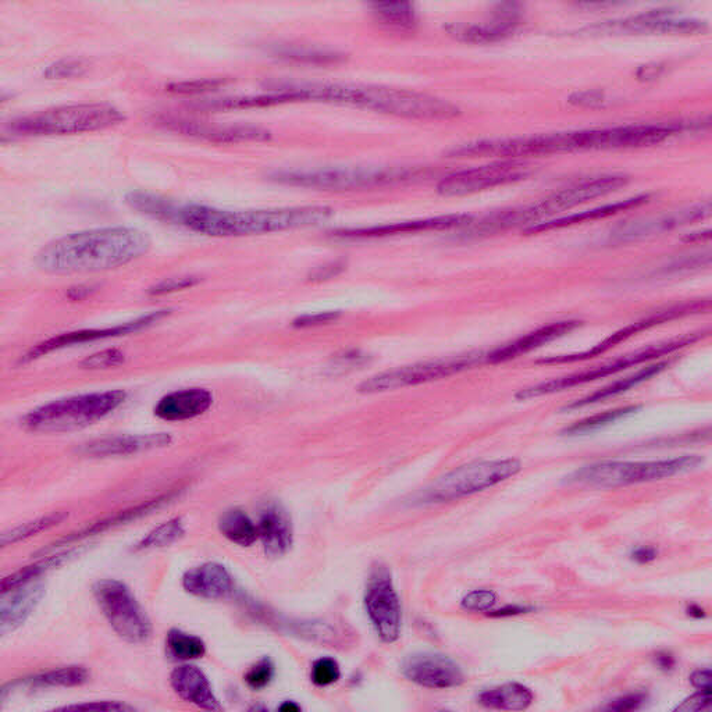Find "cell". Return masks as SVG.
Here are the masks:
<instances>
[{"instance_id":"obj_1","label":"cell","mask_w":712,"mask_h":712,"mask_svg":"<svg viewBox=\"0 0 712 712\" xmlns=\"http://www.w3.org/2000/svg\"><path fill=\"white\" fill-rule=\"evenodd\" d=\"M151 240L133 227H105L70 234L46 245L39 269L51 274L94 273L127 265L144 256Z\"/></svg>"},{"instance_id":"obj_2","label":"cell","mask_w":712,"mask_h":712,"mask_svg":"<svg viewBox=\"0 0 712 712\" xmlns=\"http://www.w3.org/2000/svg\"><path fill=\"white\" fill-rule=\"evenodd\" d=\"M334 215L326 206L261 210H222L201 205L178 206L172 223L209 237H242L305 229L325 223Z\"/></svg>"},{"instance_id":"obj_3","label":"cell","mask_w":712,"mask_h":712,"mask_svg":"<svg viewBox=\"0 0 712 712\" xmlns=\"http://www.w3.org/2000/svg\"><path fill=\"white\" fill-rule=\"evenodd\" d=\"M336 103L359 106L405 119L450 120L461 115L458 106L436 96L373 85L338 84Z\"/></svg>"},{"instance_id":"obj_4","label":"cell","mask_w":712,"mask_h":712,"mask_svg":"<svg viewBox=\"0 0 712 712\" xmlns=\"http://www.w3.org/2000/svg\"><path fill=\"white\" fill-rule=\"evenodd\" d=\"M121 390L74 395L42 405L24 416L23 425L31 432L66 433L94 425L115 412L126 401Z\"/></svg>"},{"instance_id":"obj_5","label":"cell","mask_w":712,"mask_h":712,"mask_svg":"<svg viewBox=\"0 0 712 712\" xmlns=\"http://www.w3.org/2000/svg\"><path fill=\"white\" fill-rule=\"evenodd\" d=\"M703 464L699 455L658 459V461H603L587 465L571 476V482L592 489H619L668 479L679 473L693 471Z\"/></svg>"},{"instance_id":"obj_6","label":"cell","mask_w":712,"mask_h":712,"mask_svg":"<svg viewBox=\"0 0 712 712\" xmlns=\"http://www.w3.org/2000/svg\"><path fill=\"white\" fill-rule=\"evenodd\" d=\"M123 120V113L115 106L108 103H85L60 106L20 117L10 123L9 130L17 135H73L103 130Z\"/></svg>"},{"instance_id":"obj_7","label":"cell","mask_w":712,"mask_h":712,"mask_svg":"<svg viewBox=\"0 0 712 712\" xmlns=\"http://www.w3.org/2000/svg\"><path fill=\"white\" fill-rule=\"evenodd\" d=\"M522 471L518 459H493V461L472 462L459 466L447 473L425 490L416 494L415 504L430 505L450 503L473 496L505 482Z\"/></svg>"},{"instance_id":"obj_8","label":"cell","mask_w":712,"mask_h":712,"mask_svg":"<svg viewBox=\"0 0 712 712\" xmlns=\"http://www.w3.org/2000/svg\"><path fill=\"white\" fill-rule=\"evenodd\" d=\"M703 338V333L686 334V336L672 338V340L664 341V343L651 345V347L643 348V350L632 352V354L619 356L614 361L605 362L603 365L594 366L592 369L583 370V372L573 373V375L558 377V379L548 380L536 384V386L522 388L516 393V400L528 401L533 398L544 397L561 393V391L571 390L573 387L583 386V384L593 383L596 380L604 379V377L617 375L623 370L633 368V366L642 365L644 362L653 361V359L661 358V356L672 354V352L682 350L697 343Z\"/></svg>"},{"instance_id":"obj_9","label":"cell","mask_w":712,"mask_h":712,"mask_svg":"<svg viewBox=\"0 0 712 712\" xmlns=\"http://www.w3.org/2000/svg\"><path fill=\"white\" fill-rule=\"evenodd\" d=\"M415 177L414 170L404 167H326L313 170H286L270 174L277 183L297 185V187L319 188V190H359V188L379 187V185L400 183Z\"/></svg>"},{"instance_id":"obj_10","label":"cell","mask_w":712,"mask_h":712,"mask_svg":"<svg viewBox=\"0 0 712 712\" xmlns=\"http://www.w3.org/2000/svg\"><path fill=\"white\" fill-rule=\"evenodd\" d=\"M484 362H486L484 352H469V354L414 363V365L402 366V368L387 370V372L372 376L358 387V391L362 394H379L405 387L420 386V384L437 382V380L458 375V373L475 368Z\"/></svg>"},{"instance_id":"obj_11","label":"cell","mask_w":712,"mask_h":712,"mask_svg":"<svg viewBox=\"0 0 712 712\" xmlns=\"http://www.w3.org/2000/svg\"><path fill=\"white\" fill-rule=\"evenodd\" d=\"M96 603L113 630L128 643L144 644L152 636V623L124 583L102 580L94 586Z\"/></svg>"},{"instance_id":"obj_12","label":"cell","mask_w":712,"mask_h":712,"mask_svg":"<svg viewBox=\"0 0 712 712\" xmlns=\"http://www.w3.org/2000/svg\"><path fill=\"white\" fill-rule=\"evenodd\" d=\"M628 183L629 177L625 174H605V176L586 178L579 183L569 185L568 188L541 199L537 204L525 206L529 227L539 223L541 219H547V217L571 210L576 206L593 201V199L612 194Z\"/></svg>"},{"instance_id":"obj_13","label":"cell","mask_w":712,"mask_h":712,"mask_svg":"<svg viewBox=\"0 0 712 712\" xmlns=\"http://www.w3.org/2000/svg\"><path fill=\"white\" fill-rule=\"evenodd\" d=\"M365 607L377 635L384 643H394L400 639L402 612L400 598L386 566L377 565L370 572L366 586Z\"/></svg>"},{"instance_id":"obj_14","label":"cell","mask_w":712,"mask_h":712,"mask_svg":"<svg viewBox=\"0 0 712 712\" xmlns=\"http://www.w3.org/2000/svg\"><path fill=\"white\" fill-rule=\"evenodd\" d=\"M528 174V167L523 163L507 160V162L450 174L440 181L437 191L444 197H465V195L486 191L489 188L498 187V185L515 183Z\"/></svg>"},{"instance_id":"obj_15","label":"cell","mask_w":712,"mask_h":712,"mask_svg":"<svg viewBox=\"0 0 712 712\" xmlns=\"http://www.w3.org/2000/svg\"><path fill=\"white\" fill-rule=\"evenodd\" d=\"M172 311L163 309V311H155L141 318L131 320V322L121 323L119 326L106 327V329H91L74 331V333L60 334L58 337L49 338L44 343L38 344L37 347L31 348L24 355L23 362L35 361L52 352L64 350V348L74 347V345L92 343V341L105 340V338H115L128 336V334L137 333V331L148 329L160 320L169 316Z\"/></svg>"},{"instance_id":"obj_16","label":"cell","mask_w":712,"mask_h":712,"mask_svg":"<svg viewBox=\"0 0 712 712\" xmlns=\"http://www.w3.org/2000/svg\"><path fill=\"white\" fill-rule=\"evenodd\" d=\"M710 212L711 205L710 202H707V204L689 206V208L675 210V212L632 220V222L618 224L611 231L610 240L614 244H630V242L646 240V238L657 236L665 231L706 219Z\"/></svg>"},{"instance_id":"obj_17","label":"cell","mask_w":712,"mask_h":712,"mask_svg":"<svg viewBox=\"0 0 712 712\" xmlns=\"http://www.w3.org/2000/svg\"><path fill=\"white\" fill-rule=\"evenodd\" d=\"M700 309H703V302L675 306V308H669L667 311L658 312L657 315L639 320V322L632 323V325L615 331L614 334H611L610 337L605 338V340L601 341L600 344L594 345V347L590 348V350L579 352V354L550 356V358L540 359L537 363H539V365H562V363L586 361V359L594 358V356L605 354V352L617 347L618 344L625 343L626 340H629V338H632L633 336H637V334L642 333L644 330H649L651 327L662 325V323L669 322V320L689 315V313L699 312Z\"/></svg>"},{"instance_id":"obj_18","label":"cell","mask_w":712,"mask_h":712,"mask_svg":"<svg viewBox=\"0 0 712 712\" xmlns=\"http://www.w3.org/2000/svg\"><path fill=\"white\" fill-rule=\"evenodd\" d=\"M402 674L408 681L427 689H451L464 685V671L451 658L434 653L409 655L402 664Z\"/></svg>"},{"instance_id":"obj_19","label":"cell","mask_w":712,"mask_h":712,"mask_svg":"<svg viewBox=\"0 0 712 712\" xmlns=\"http://www.w3.org/2000/svg\"><path fill=\"white\" fill-rule=\"evenodd\" d=\"M703 28L699 21L676 20L668 10H655L642 16L597 24L587 28L589 34H622V32H694Z\"/></svg>"},{"instance_id":"obj_20","label":"cell","mask_w":712,"mask_h":712,"mask_svg":"<svg viewBox=\"0 0 712 712\" xmlns=\"http://www.w3.org/2000/svg\"><path fill=\"white\" fill-rule=\"evenodd\" d=\"M473 222V217L469 215H447L430 217V219L411 220V222H400L382 224V226L363 227V229L340 230L334 236L340 238H379L397 236V234L419 233V231L448 230L454 227L469 226Z\"/></svg>"},{"instance_id":"obj_21","label":"cell","mask_w":712,"mask_h":712,"mask_svg":"<svg viewBox=\"0 0 712 712\" xmlns=\"http://www.w3.org/2000/svg\"><path fill=\"white\" fill-rule=\"evenodd\" d=\"M162 123H165L170 130L178 131V133L202 138V140L206 141L223 142V144L266 141L272 137L270 131L254 126H213V124L201 123V121L177 119H166Z\"/></svg>"},{"instance_id":"obj_22","label":"cell","mask_w":712,"mask_h":712,"mask_svg":"<svg viewBox=\"0 0 712 712\" xmlns=\"http://www.w3.org/2000/svg\"><path fill=\"white\" fill-rule=\"evenodd\" d=\"M580 322L576 320H564V322H555L551 325L540 327V329L525 334V336L516 338L511 343L504 344L503 347H498L496 350L487 352L486 362L504 363L519 358V356L529 354L537 348L543 347L557 338L564 337L565 334L578 329Z\"/></svg>"},{"instance_id":"obj_23","label":"cell","mask_w":712,"mask_h":712,"mask_svg":"<svg viewBox=\"0 0 712 712\" xmlns=\"http://www.w3.org/2000/svg\"><path fill=\"white\" fill-rule=\"evenodd\" d=\"M259 539L270 557H281L293 546V523L286 509L279 504H269L262 509L259 516Z\"/></svg>"},{"instance_id":"obj_24","label":"cell","mask_w":712,"mask_h":712,"mask_svg":"<svg viewBox=\"0 0 712 712\" xmlns=\"http://www.w3.org/2000/svg\"><path fill=\"white\" fill-rule=\"evenodd\" d=\"M213 404L205 388H185L165 395L155 407V415L167 422H183L204 415Z\"/></svg>"},{"instance_id":"obj_25","label":"cell","mask_w":712,"mask_h":712,"mask_svg":"<svg viewBox=\"0 0 712 712\" xmlns=\"http://www.w3.org/2000/svg\"><path fill=\"white\" fill-rule=\"evenodd\" d=\"M185 592L205 600H224L233 593L234 582L230 572L223 565L208 562L185 572L183 578Z\"/></svg>"},{"instance_id":"obj_26","label":"cell","mask_w":712,"mask_h":712,"mask_svg":"<svg viewBox=\"0 0 712 712\" xmlns=\"http://www.w3.org/2000/svg\"><path fill=\"white\" fill-rule=\"evenodd\" d=\"M170 685L174 692L188 703L194 704L202 710H220L219 701L213 693L208 678L201 669L194 665H181L174 669L170 675Z\"/></svg>"},{"instance_id":"obj_27","label":"cell","mask_w":712,"mask_h":712,"mask_svg":"<svg viewBox=\"0 0 712 712\" xmlns=\"http://www.w3.org/2000/svg\"><path fill=\"white\" fill-rule=\"evenodd\" d=\"M173 439L167 433L138 434V436H120L112 439L94 441L84 447V454L91 457H121L137 452L166 447Z\"/></svg>"},{"instance_id":"obj_28","label":"cell","mask_w":712,"mask_h":712,"mask_svg":"<svg viewBox=\"0 0 712 712\" xmlns=\"http://www.w3.org/2000/svg\"><path fill=\"white\" fill-rule=\"evenodd\" d=\"M518 26V16L512 9L503 10L496 20L489 24H454L447 27L452 37L459 41L471 42V44H491V42L503 41L514 32Z\"/></svg>"},{"instance_id":"obj_29","label":"cell","mask_w":712,"mask_h":712,"mask_svg":"<svg viewBox=\"0 0 712 712\" xmlns=\"http://www.w3.org/2000/svg\"><path fill=\"white\" fill-rule=\"evenodd\" d=\"M13 592L16 593H13L9 600H3L2 603V611H0V632L2 635L13 632L27 621L44 596L45 587L28 583Z\"/></svg>"},{"instance_id":"obj_30","label":"cell","mask_w":712,"mask_h":712,"mask_svg":"<svg viewBox=\"0 0 712 712\" xmlns=\"http://www.w3.org/2000/svg\"><path fill=\"white\" fill-rule=\"evenodd\" d=\"M650 195H640V197L629 198L626 201L617 202V204L604 205L600 208L586 210V212L573 213V215L558 217L555 220H546L533 224V226L525 229L528 234L546 233V231L565 229V227L576 226L587 222H596V220L605 219L625 212V210L637 208L649 202Z\"/></svg>"},{"instance_id":"obj_31","label":"cell","mask_w":712,"mask_h":712,"mask_svg":"<svg viewBox=\"0 0 712 712\" xmlns=\"http://www.w3.org/2000/svg\"><path fill=\"white\" fill-rule=\"evenodd\" d=\"M177 494V491H170V493L163 494V496L158 498H153V500L147 501V503L126 509V511H121L119 514L110 516L108 519H103L101 522L94 523V525L89 526L87 529L81 530V532L71 534L69 537H63V539H60L58 543L53 544V546H56V544H58V546H62V544L85 539V537L94 536V534L108 532V530L115 529L117 526L137 521V519L142 518V516L152 514V512L156 511V509H159L160 507H163V505L169 503V501H172Z\"/></svg>"},{"instance_id":"obj_32","label":"cell","mask_w":712,"mask_h":712,"mask_svg":"<svg viewBox=\"0 0 712 712\" xmlns=\"http://www.w3.org/2000/svg\"><path fill=\"white\" fill-rule=\"evenodd\" d=\"M479 703L491 710L523 711L528 710L534 701V694L529 687L521 683L493 687L479 696Z\"/></svg>"},{"instance_id":"obj_33","label":"cell","mask_w":712,"mask_h":712,"mask_svg":"<svg viewBox=\"0 0 712 712\" xmlns=\"http://www.w3.org/2000/svg\"><path fill=\"white\" fill-rule=\"evenodd\" d=\"M665 368H667V363H657V365L647 366V368L640 369L635 375L625 377V379L618 380V382L612 383L610 386L601 388V390L596 391V393L590 394L589 397L572 402L566 409L572 411V409L585 408L589 407V405L598 404V402L611 400V398L625 394L626 391L632 390V388L640 386V384L647 382V380L653 379L654 376L660 375Z\"/></svg>"},{"instance_id":"obj_34","label":"cell","mask_w":712,"mask_h":712,"mask_svg":"<svg viewBox=\"0 0 712 712\" xmlns=\"http://www.w3.org/2000/svg\"><path fill=\"white\" fill-rule=\"evenodd\" d=\"M223 536L238 546L249 547L259 539L258 526L241 509L224 512L219 521Z\"/></svg>"},{"instance_id":"obj_35","label":"cell","mask_w":712,"mask_h":712,"mask_svg":"<svg viewBox=\"0 0 712 712\" xmlns=\"http://www.w3.org/2000/svg\"><path fill=\"white\" fill-rule=\"evenodd\" d=\"M89 672L84 667H64L53 669L45 674L26 679L24 685L34 689H48V687H73L84 685L88 682Z\"/></svg>"},{"instance_id":"obj_36","label":"cell","mask_w":712,"mask_h":712,"mask_svg":"<svg viewBox=\"0 0 712 712\" xmlns=\"http://www.w3.org/2000/svg\"><path fill=\"white\" fill-rule=\"evenodd\" d=\"M70 555V553L53 555V557H48L44 561L26 566L21 571L13 573L12 576L3 580L2 594L13 592V590L19 589L21 586L32 583V580L38 579L39 576L44 575V573L51 571L53 568H58L64 561L69 560Z\"/></svg>"},{"instance_id":"obj_37","label":"cell","mask_w":712,"mask_h":712,"mask_svg":"<svg viewBox=\"0 0 712 712\" xmlns=\"http://www.w3.org/2000/svg\"><path fill=\"white\" fill-rule=\"evenodd\" d=\"M167 650L174 660L190 661L204 657L205 643L197 636L188 635L181 630H170L167 635Z\"/></svg>"},{"instance_id":"obj_38","label":"cell","mask_w":712,"mask_h":712,"mask_svg":"<svg viewBox=\"0 0 712 712\" xmlns=\"http://www.w3.org/2000/svg\"><path fill=\"white\" fill-rule=\"evenodd\" d=\"M373 13L377 19L394 28H412L416 23L414 6L409 3H376Z\"/></svg>"},{"instance_id":"obj_39","label":"cell","mask_w":712,"mask_h":712,"mask_svg":"<svg viewBox=\"0 0 712 712\" xmlns=\"http://www.w3.org/2000/svg\"><path fill=\"white\" fill-rule=\"evenodd\" d=\"M67 518L66 512H55L48 516L35 519V521L24 523L19 528H14L10 532H6L2 536V546L19 543L21 540H26L28 537L37 536L38 533L58 526L64 519Z\"/></svg>"},{"instance_id":"obj_40","label":"cell","mask_w":712,"mask_h":712,"mask_svg":"<svg viewBox=\"0 0 712 712\" xmlns=\"http://www.w3.org/2000/svg\"><path fill=\"white\" fill-rule=\"evenodd\" d=\"M184 523L180 518L170 519L169 522L163 523L159 528L152 530L138 543L137 550H151V548H162L176 543L184 536Z\"/></svg>"},{"instance_id":"obj_41","label":"cell","mask_w":712,"mask_h":712,"mask_svg":"<svg viewBox=\"0 0 712 712\" xmlns=\"http://www.w3.org/2000/svg\"><path fill=\"white\" fill-rule=\"evenodd\" d=\"M639 409L640 407H625L614 409V411L603 412V414L590 416V418L573 423V425L569 426L564 433L568 434V436H579V434L592 433L594 430L601 429V427L617 422L619 419L635 414V412L639 411Z\"/></svg>"},{"instance_id":"obj_42","label":"cell","mask_w":712,"mask_h":712,"mask_svg":"<svg viewBox=\"0 0 712 712\" xmlns=\"http://www.w3.org/2000/svg\"><path fill=\"white\" fill-rule=\"evenodd\" d=\"M281 58L297 60V62L308 63H336L343 59V56L334 52L316 51V49L306 48H284L277 51Z\"/></svg>"},{"instance_id":"obj_43","label":"cell","mask_w":712,"mask_h":712,"mask_svg":"<svg viewBox=\"0 0 712 712\" xmlns=\"http://www.w3.org/2000/svg\"><path fill=\"white\" fill-rule=\"evenodd\" d=\"M340 665L333 658H320L312 667V682L316 686L334 685L340 679Z\"/></svg>"},{"instance_id":"obj_44","label":"cell","mask_w":712,"mask_h":712,"mask_svg":"<svg viewBox=\"0 0 712 712\" xmlns=\"http://www.w3.org/2000/svg\"><path fill=\"white\" fill-rule=\"evenodd\" d=\"M224 85L219 78H208V80L183 81V83H173L167 85L166 91L176 95H199L205 92L215 91Z\"/></svg>"},{"instance_id":"obj_45","label":"cell","mask_w":712,"mask_h":712,"mask_svg":"<svg viewBox=\"0 0 712 712\" xmlns=\"http://www.w3.org/2000/svg\"><path fill=\"white\" fill-rule=\"evenodd\" d=\"M85 71H87V64L83 60H60L48 66L44 71V77L48 80H64V78L83 76Z\"/></svg>"},{"instance_id":"obj_46","label":"cell","mask_w":712,"mask_h":712,"mask_svg":"<svg viewBox=\"0 0 712 712\" xmlns=\"http://www.w3.org/2000/svg\"><path fill=\"white\" fill-rule=\"evenodd\" d=\"M274 676V665L269 658H263L258 664L249 669L247 675H245V682L247 685L254 690L265 689L266 686L270 685Z\"/></svg>"},{"instance_id":"obj_47","label":"cell","mask_w":712,"mask_h":712,"mask_svg":"<svg viewBox=\"0 0 712 712\" xmlns=\"http://www.w3.org/2000/svg\"><path fill=\"white\" fill-rule=\"evenodd\" d=\"M497 594L491 590H475L462 598V608L472 612H487L497 604Z\"/></svg>"},{"instance_id":"obj_48","label":"cell","mask_w":712,"mask_h":712,"mask_svg":"<svg viewBox=\"0 0 712 712\" xmlns=\"http://www.w3.org/2000/svg\"><path fill=\"white\" fill-rule=\"evenodd\" d=\"M126 361V355L119 350H105L85 358L81 366L87 369H108L115 368Z\"/></svg>"},{"instance_id":"obj_49","label":"cell","mask_w":712,"mask_h":712,"mask_svg":"<svg viewBox=\"0 0 712 712\" xmlns=\"http://www.w3.org/2000/svg\"><path fill=\"white\" fill-rule=\"evenodd\" d=\"M198 283L199 280L197 277H174V279L160 281V283L156 284V286L149 288V294L153 295V297H160V295L173 294L176 293V291L187 290V288L194 287L195 284Z\"/></svg>"},{"instance_id":"obj_50","label":"cell","mask_w":712,"mask_h":712,"mask_svg":"<svg viewBox=\"0 0 712 712\" xmlns=\"http://www.w3.org/2000/svg\"><path fill=\"white\" fill-rule=\"evenodd\" d=\"M647 701L646 693H630L626 696L619 697V699L611 701L605 710L610 711H633L642 708Z\"/></svg>"},{"instance_id":"obj_51","label":"cell","mask_w":712,"mask_h":712,"mask_svg":"<svg viewBox=\"0 0 712 712\" xmlns=\"http://www.w3.org/2000/svg\"><path fill=\"white\" fill-rule=\"evenodd\" d=\"M63 711H131L134 710L133 707L126 706V704L119 703V701H96V703L87 704H77V706H69L60 708Z\"/></svg>"},{"instance_id":"obj_52","label":"cell","mask_w":712,"mask_h":712,"mask_svg":"<svg viewBox=\"0 0 712 712\" xmlns=\"http://www.w3.org/2000/svg\"><path fill=\"white\" fill-rule=\"evenodd\" d=\"M338 316H340V313L338 312H325L316 313V315H305L301 316V318L295 319L293 325L295 327H301V329H304V327L327 325V323L334 322V320H337Z\"/></svg>"},{"instance_id":"obj_53","label":"cell","mask_w":712,"mask_h":712,"mask_svg":"<svg viewBox=\"0 0 712 712\" xmlns=\"http://www.w3.org/2000/svg\"><path fill=\"white\" fill-rule=\"evenodd\" d=\"M569 102L578 106H586V108H598V106H603L605 95L603 92L598 91L578 92V94L571 96V101Z\"/></svg>"},{"instance_id":"obj_54","label":"cell","mask_w":712,"mask_h":712,"mask_svg":"<svg viewBox=\"0 0 712 712\" xmlns=\"http://www.w3.org/2000/svg\"><path fill=\"white\" fill-rule=\"evenodd\" d=\"M711 706V693L700 692L693 694L692 697L683 701L681 706H678V711H701Z\"/></svg>"},{"instance_id":"obj_55","label":"cell","mask_w":712,"mask_h":712,"mask_svg":"<svg viewBox=\"0 0 712 712\" xmlns=\"http://www.w3.org/2000/svg\"><path fill=\"white\" fill-rule=\"evenodd\" d=\"M712 676L710 669H699L690 676V683L700 692L712 693Z\"/></svg>"},{"instance_id":"obj_56","label":"cell","mask_w":712,"mask_h":712,"mask_svg":"<svg viewBox=\"0 0 712 712\" xmlns=\"http://www.w3.org/2000/svg\"><path fill=\"white\" fill-rule=\"evenodd\" d=\"M657 555L658 551L655 550L654 547L642 546L635 548V550L632 551V554H630V558L637 562V564L644 565L649 564V562H653L655 558H657Z\"/></svg>"},{"instance_id":"obj_57","label":"cell","mask_w":712,"mask_h":712,"mask_svg":"<svg viewBox=\"0 0 712 712\" xmlns=\"http://www.w3.org/2000/svg\"><path fill=\"white\" fill-rule=\"evenodd\" d=\"M533 611V608L522 607V605H508V607L501 608V610L490 612V617L494 618H504V617H514V615L528 614V612Z\"/></svg>"},{"instance_id":"obj_58","label":"cell","mask_w":712,"mask_h":712,"mask_svg":"<svg viewBox=\"0 0 712 712\" xmlns=\"http://www.w3.org/2000/svg\"><path fill=\"white\" fill-rule=\"evenodd\" d=\"M654 661L655 665L664 672L672 671L676 664L674 655L668 653V651H661V653L655 655Z\"/></svg>"},{"instance_id":"obj_59","label":"cell","mask_w":712,"mask_h":712,"mask_svg":"<svg viewBox=\"0 0 712 712\" xmlns=\"http://www.w3.org/2000/svg\"><path fill=\"white\" fill-rule=\"evenodd\" d=\"M96 288L94 287H85V286H80L76 288H71L69 297L71 299H74V301H77V299H83L85 297H88L89 294L94 293Z\"/></svg>"},{"instance_id":"obj_60","label":"cell","mask_w":712,"mask_h":712,"mask_svg":"<svg viewBox=\"0 0 712 712\" xmlns=\"http://www.w3.org/2000/svg\"><path fill=\"white\" fill-rule=\"evenodd\" d=\"M687 615L697 619L706 618V611L700 608L699 605H690V607L687 608Z\"/></svg>"},{"instance_id":"obj_61","label":"cell","mask_w":712,"mask_h":712,"mask_svg":"<svg viewBox=\"0 0 712 712\" xmlns=\"http://www.w3.org/2000/svg\"><path fill=\"white\" fill-rule=\"evenodd\" d=\"M280 711L297 712L299 711V707L297 706V704L293 703V701H286V703H284L283 706L280 707Z\"/></svg>"},{"instance_id":"obj_62","label":"cell","mask_w":712,"mask_h":712,"mask_svg":"<svg viewBox=\"0 0 712 712\" xmlns=\"http://www.w3.org/2000/svg\"><path fill=\"white\" fill-rule=\"evenodd\" d=\"M337 267H340V266H337V265H333L331 267L326 266L325 269L327 270V272H330L331 274H336ZM315 277H318V279H326V274H323V270H318V273L315 274Z\"/></svg>"}]
</instances>
